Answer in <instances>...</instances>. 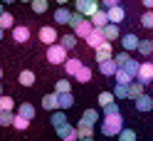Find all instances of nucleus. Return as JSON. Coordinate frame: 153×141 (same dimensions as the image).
<instances>
[{
	"label": "nucleus",
	"mask_w": 153,
	"mask_h": 141,
	"mask_svg": "<svg viewBox=\"0 0 153 141\" xmlns=\"http://www.w3.org/2000/svg\"><path fill=\"white\" fill-rule=\"evenodd\" d=\"M121 131H123V119H121V114L104 116V121H101V134H104V136H119Z\"/></svg>",
	"instance_id": "f257e3e1"
},
{
	"label": "nucleus",
	"mask_w": 153,
	"mask_h": 141,
	"mask_svg": "<svg viewBox=\"0 0 153 141\" xmlns=\"http://www.w3.org/2000/svg\"><path fill=\"white\" fill-rule=\"evenodd\" d=\"M67 52H69L67 47H62L59 42H54V45L47 47V62H50V64H64L67 60H69Z\"/></svg>",
	"instance_id": "f03ea898"
},
{
	"label": "nucleus",
	"mask_w": 153,
	"mask_h": 141,
	"mask_svg": "<svg viewBox=\"0 0 153 141\" xmlns=\"http://www.w3.org/2000/svg\"><path fill=\"white\" fill-rule=\"evenodd\" d=\"M99 7H101L99 0H74V10L82 13V15H87V17H91Z\"/></svg>",
	"instance_id": "7ed1b4c3"
},
{
	"label": "nucleus",
	"mask_w": 153,
	"mask_h": 141,
	"mask_svg": "<svg viewBox=\"0 0 153 141\" xmlns=\"http://www.w3.org/2000/svg\"><path fill=\"white\" fill-rule=\"evenodd\" d=\"M91 30H94V22H91V17H82V20L74 25V30H72V32H74L76 37H79V40H87V37L91 35Z\"/></svg>",
	"instance_id": "20e7f679"
},
{
	"label": "nucleus",
	"mask_w": 153,
	"mask_h": 141,
	"mask_svg": "<svg viewBox=\"0 0 153 141\" xmlns=\"http://www.w3.org/2000/svg\"><path fill=\"white\" fill-rule=\"evenodd\" d=\"M40 42H45L47 47L54 45V42H59V32H57V27H52V25L40 27Z\"/></svg>",
	"instance_id": "39448f33"
},
{
	"label": "nucleus",
	"mask_w": 153,
	"mask_h": 141,
	"mask_svg": "<svg viewBox=\"0 0 153 141\" xmlns=\"http://www.w3.org/2000/svg\"><path fill=\"white\" fill-rule=\"evenodd\" d=\"M57 136H59L62 141H79V139H82V136H79V129H76V126H72L69 121H67L64 126H59V129H57Z\"/></svg>",
	"instance_id": "423d86ee"
},
{
	"label": "nucleus",
	"mask_w": 153,
	"mask_h": 141,
	"mask_svg": "<svg viewBox=\"0 0 153 141\" xmlns=\"http://www.w3.org/2000/svg\"><path fill=\"white\" fill-rule=\"evenodd\" d=\"M94 54H97V62H99V64L106 62V60H114V47H111V42L106 40L101 47H97V50H94Z\"/></svg>",
	"instance_id": "0eeeda50"
},
{
	"label": "nucleus",
	"mask_w": 153,
	"mask_h": 141,
	"mask_svg": "<svg viewBox=\"0 0 153 141\" xmlns=\"http://www.w3.org/2000/svg\"><path fill=\"white\" fill-rule=\"evenodd\" d=\"M136 79L148 87V84L153 82V62H141V69H138V77Z\"/></svg>",
	"instance_id": "6e6552de"
},
{
	"label": "nucleus",
	"mask_w": 153,
	"mask_h": 141,
	"mask_svg": "<svg viewBox=\"0 0 153 141\" xmlns=\"http://www.w3.org/2000/svg\"><path fill=\"white\" fill-rule=\"evenodd\" d=\"M121 45H123V50H126V52H133V50H138L141 37L133 35V32H126V35H121Z\"/></svg>",
	"instance_id": "1a4fd4ad"
},
{
	"label": "nucleus",
	"mask_w": 153,
	"mask_h": 141,
	"mask_svg": "<svg viewBox=\"0 0 153 141\" xmlns=\"http://www.w3.org/2000/svg\"><path fill=\"white\" fill-rule=\"evenodd\" d=\"M104 42H106V37H104V30H101V27H94L91 35L87 37V45L91 47V50H97V47H101Z\"/></svg>",
	"instance_id": "9d476101"
},
{
	"label": "nucleus",
	"mask_w": 153,
	"mask_h": 141,
	"mask_svg": "<svg viewBox=\"0 0 153 141\" xmlns=\"http://www.w3.org/2000/svg\"><path fill=\"white\" fill-rule=\"evenodd\" d=\"M27 40H30V27H25V25H15V27H13V42L25 45Z\"/></svg>",
	"instance_id": "9b49d317"
},
{
	"label": "nucleus",
	"mask_w": 153,
	"mask_h": 141,
	"mask_svg": "<svg viewBox=\"0 0 153 141\" xmlns=\"http://www.w3.org/2000/svg\"><path fill=\"white\" fill-rule=\"evenodd\" d=\"M42 109H47V111H57V109H59V94H57V92L45 94V97H42Z\"/></svg>",
	"instance_id": "f8f14e48"
},
{
	"label": "nucleus",
	"mask_w": 153,
	"mask_h": 141,
	"mask_svg": "<svg viewBox=\"0 0 153 141\" xmlns=\"http://www.w3.org/2000/svg\"><path fill=\"white\" fill-rule=\"evenodd\" d=\"M52 20H54L57 25H69V20H72V10H67L64 5H59V7H57V10H54Z\"/></svg>",
	"instance_id": "ddd939ff"
},
{
	"label": "nucleus",
	"mask_w": 153,
	"mask_h": 141,
	"mask_svg": "<svg viewBox=\"0 0 153 141\" xmlns=\"http://www.w3.org/2000/svg\"><path fill=\"white\" fill-rule=\"evenodd\" d=\"M82 67H84V62H82L79 57H69V60H67V62H64V72H67V74H69V77H72V79L76 77V72H79Z\"/></svg>",
	"instance_id": "4468645a"
},
{
	"label": "nucleus",
	"mask_w": 153,
	"mask_h": 141,
	"mask_svg": "<svg viewBox=\"0 0 153 141\" xmlns=\"http://www.w3.org/2000/svg\"><path fill=\"white\" fill-rule=\"evenodd\" d=\"M109 22H116V25H121L123 22V17H126V10L121 7V3L119 5H114V7H109Z\"/></svg>",
	"instance_id": "2eb2a0df"
},
{
	"label": "nucleus",
	"mask_w": 153,
	"mask_h": 141,
	"mask_svg": "<svg viewBox=\"0 0 153 141\" xmlns=\"http://www.w3.org/2000/svg\"><path fill=\"white\" fill-rule=\"evenodd\" d=\"M133 107H136V111H151L153 109V97L151 94H143V97L133 99Z\"/></svg>",
	"instance_id": "dca6fc26"
},
{
	"label": "nucleus",
	"mask_w": 153,
	"mask_h": 141,
	"mask_svg": "<svg viewBox=\"0 0 153 141\" xmlns=\"http://www.w3.org/2000/svg\"><path fill=\"white\" fill-rule=\"evenodd\" d=\"M143 94H146V84L138 82V79H133L128 84V99H138V97H143Z\"/></svg>",
	"instance_id": "f3484780"
},
{
	"label": "nucleus",
	"mask_w": 153,
	"mask_h": 141,
	"mask_svg": "<svg viewBox=\"0 0 153 141\" xmlns=\"http://www.w3.org/2000/svg\"><path fill=\"white\" fill-rule=\"evenodd\" d=\"M119 69H126V72L131 74V77H133V79H136V77H138V69H141V62H138V60H133V57H131V54H128V60H126V62H123V64H121V67H119Z\"/></svg>",
	"instance_id": "a211bd4d"
},
{
	"label": "nucleus",
	"mask_w": 153,
	"mask_h": 141,
	"mask_svg": "<svg viewBox=\"0 0 153 141\" xmlns=\"http://www.w3.org/2000/svg\"><path fill=\"white\" fill-rule=\"evenodd\" d=\"M101 30H104V37H106L109 42H114V40H119V37H121V30H119V25H116V22H109V25H104Z\"/></svg>",
	"instance_id": "6ab92c4d"
},
{
	"label": "nucleus",
	"mask_w": 153,
	"mask_h": 141,
	"mask_svg": "<svg viewBox=\"0 0 153 141\" xmlns=\"http://www.w3.org/2000/svg\"><path fill=\"white\" fill-rule=\"evenodd\" d=\"M99 72L104 74V77H114V74L119 72L116 60H106V62H101V64H99Z\"/></svg>",
	"instance_id": "aec40b11"
},
{
	"label": "nucleus",
	"mask_w": 153,
	"mask_h": 141,
	"mask_svg": "<svg viewBox=\"0 0 153 141\" xmlns=\"http://www.w3.org/2000/svg\"><path fill=\"white\" fill-rule=\"evenodd\" d=\"M91 22H94V27H104V25H109V13L104 10V7H99V10L91 15Z\"/></svg>",
	"instance_id": "412c9836"
},
{
	"label": "nucleus",
	"mask_w": 153,
	"mask_h": 141,
	"mask_svg": "<svg viewBox=\"0 0 153 141\" xmlns=\"http://www.w3.org/2000/svg\"><path fill=\"white\" fill-rule=\"evenodd\" d=\"M17 82H20L22 87H32V84L37 82V77H35V72H32V69H22V72H20V77H17Z\"/></svg>",
	"instance_id": "4be33fe9"
},
{
	"label": "nucleus",
	"mask_w": 153,
	"mask_h": 141,
	"mask_svg": "<svg viewBox=\"0 0 153 141\" xmlns=\"http://www.w3.org/2000/svg\"><path fill=\"white\" fill-rule=\"evenodd\" d=\"M17 114H22L25 119H30V121H32V119H35V107L30 104V101H22V104L17 107Z\"/></svg>",
	"instance_id": "5701e85b"
},
{
	"label": "nucleus",
	"mask_w": 153,
	"mask_h": 141,
	"mask_svg": "<svg viewBox=\"0 0 153 141\" xmlns=\"http://www.w3.org/2000/svg\"><path fill=\"white\" fill-rule=\"evenodd\" d=\"M74 107V94L72 92H64V94H59V109H72Z\"/></svg>",
	"instance_id": "b1692460"
},
{
	"label": "nucleus",
	"mask_w": 153,
	"mask_h": 141,
	"mask_svg": "<svg viewBox=\"0 0 153 141\" xmlns=\"http://www.w3.org/2000/svg\"><path fill=\"white\" fill-rule=\"evenodd\" d=\"M52 126L54 129H59V126H64L67 124V116H64V109H57V111H52Z\"/></svg>",
	"instance_id": "393cba45"
},
{
	"label": "nucleus",
	"mask_w": 153,
	"mask_h": 141,
	"mask_svg": "<svg viewBox=\"0 0 153 141\" xmlns=\"http://www.w3.org/2000/svg\"><path fill=\"white\" fill-rule=\"evenodd\" d=\"M76 82H82V84H89L91 82V67H87V64H84V67L76 72V77H74Z\"/></svg>",
	"instance_id": "a878e982"
},
{
	"label": "nucleus",
	"mask_w": 153,
	"mask_h": 141,
	"mask_svg": "<svg viewBox=\"0 0 153 141\" xmlns=\"http://www.w3.org/2000/svg\"><path fill=\"white\" fill-rule=\"evenodd\" d=\"M76 40H79V37H76L74 32H69V35L59 37V45H62V47H67V50H74V47H76Z\"/></svg>",
	"instance_id": "bb28decb"
},
{
	"label": "nucleus",
	"mask_w": 153,
	"mask_h": 141,
	"mask_svg": "<svg viewBox=\"0 0 153 141\" xmlns=\"http://www.w3.org/2000/svg\"><path fill=\"white\" fill-rule=\"evenodd\" d=\"M27 126H30V119H25L22 114H15V119H13V129H17V131H25Z\"/></svg>",
	"instance_id": "cd10ccee"
},
{
	"label": "nucleus",
	"mask_w": 153,
	"mask_h": 141,
	"mask_svg": "<svg viewBox=\"0 0 153 141\" xmlns=\"http://www.w3.org/2000/svg\"><path fill=\"white\" fill-rule=\"evenodd\" d=\"M0 27H3V30H13L15 27V17L10 13H3L0 15Z\"/></svg>",
	"instance_id": "c85d7f7f"
},
{
	"label": "nucleus",
	"mask_w": 153,
	"mask_h": 141,
	"mask_svg": "<svg viewBox=\"0 0 153 141\" xmlns=\"http://www.w3.org/2000/svg\"><path fill=\"white\" fill-rule=\"evenodd\" d=\"M79 121H84V124H97V121H99V111L87 109V111L82 114V119H79Z\"/></svg>",
	"instance_id": "c756f323"
},
{
	"label": "nucleus",
	"mask_w": 153,
	"mask_h": 141,
	"mask_svg": "<svg viewBox=\"0 0 153 141\" xmlns=\"http://www.w3.org/2000/svg\"><path fill=\"white\" fill-rule=\"evenodd\" d=\"M114 94H116V99H128V84H114Z\"/></svg>",
	"instance_id": "7c9ffc66"
},
{
	"label": "nucleus",
	"mask_w": 153,
	"mask_h": 141,
	"mask_svg": "<svg viewBox=\"0 0 153 141\" xmlns=\"http://www.w3.org/2000/svg\"><path fill=\"white\" fill-rule=\"evenodd\" d=\"M32 13H37V15H42V13H47V7H50V3L47 0H32Z\"/></svg>",
	"instance_id": "2f4dec72"
},
{
	"label": "nucleus",
	"mask_w": 153,
	"mask_h": 141,
	"mask_svg": "<svg viewBox=\"0 0 153 141\" xmlns=\"http://www.w3.org/2000/svg\"><path fill=\"white\" fill-rule=\"evenodd\" d=\"M138 52L143 54V57H151V52H153V40H141Z\"/></svg>",
	"instance_id": "473e14b6"
},
{
	"label": "nucleus",
	"mask_w": 153,
	"mask_h": 141,
	"mask_svg": "<svg viewBox=\"0 0 153 141\" xmlns=\"http://www.w3.org/2000/svg\"><path fill=\"white\" fill-rule=\"evenodd\" d=\"M114 79H116L119 84H131V82H133V77H131V74H128L126 69H119L116 74H114Z\"/></svg>",
	"instance_id": "72a5a7b5"
},
{
	"label": "nucleus",
	"mask_w": 153,
	"mask_h": 141,
	"mask_svg": "<svg viewBox=\"0 0 153 141\" xmlns=\"http://www.w3.org/2000/svg\"><path fill=\"white\" fill-rule=\"evenodd\" d=\"M76 129H79V136H94V124H84V121H79L76 124Z\"/></svg>",
	"instance_id": "f704fd0d"
},
{
	"label": "nucleus",
	"mask_w": 153,
	"mask_h": 141,
	"mask_svg": "<svg viewBox=\"0 0 153 141\" xmlns=\"http://www.w3.org/2000/svg\"><path fill=\"white\" fill-rule=\"evenodd\" d=\"M54 92H57V94L72 92V84H69V79H57V84H54Z\"/></svg>",
	"instance_id": "c9c22d12"
},
{
	"label": "nucleus",
	"mask_w": 153,
	"mask_h": 141,
	"mask_svg": "<svg viewBox=\"0 0 153 141\" xmlns=\"http://www.w3.org/2000/svg\"><path fill=\"white\" fill-rule=\"evenodd\" d=\"M0 109H3V111H13L15 109V99L3 94V97H0Z\"/></svg>",
	"instance_id": "e433bc0d"
},
{
	"label": "nucleus",
	"mask_w": 153,
	"mask_h": 141,
	"mask_svg": "<svg viewBox=\"0 0 153 141\" xmlns=\"http://www.w3.org/2000/svg\"><path fill=\"white\" fill-rule=\"evenodd\" d=\"M13 119H15L13 111H3L0 109V126H13Z\"/></svg>",
	"instance_id": "4c0bfd02"
},
{
	"label": "nucleus",
	"mask_w": 153,
	"mask_h": 141,
	"mask_svg": "<svg viewBox=\"0 0 153 141\" xmlns=\"http://www.w3.org/2000/svg\"><path fill=\"white\" fill-rule=\"evenodd\" d=\"M114 99H116V94H114V92H101V94H99V104H101V107H109Z\"/></svg>",
	"instance_id": "58836bf2"
},
{
	"label": "nucleus",
	"mask_w": 153,
	"mask_h": 141,
	"mask_svg": "<svg viewBox=\"0 0 153 141\" xmlns=\"http://www.w3.org/2000/svg\"><path fill=\"white\" fill-rule=\"evenodd\" d=\"M141 25L148 27V30H153V10H148V13L141 15Z\"/></svg>",
	"instance_id": "ea45409f"
},
{
	"label": "nucleus",
	"mask_w": 153,
	"mask_h": 141,
	"mask_svg": "<svg viewBox=\"0 0 153 141\" xmlns=\"http://www.w3.org/2000/svg\"><path fill=\"white\" fill-rule=\"evenodd\" d=\"M119 141H136V131L133 129H123L119 134Z\"/></svg>",
	"instance_id": "a19ab883"
},
{
	"label": "nucleus",
	"mask_w": 153,
	"mask_h": 141,
	"mask_svg": "<svg viewBox=\"0 0 153 141\" xmlns=\"http://www.w3.org/2000/svg\"><path fill=\"white\" fill-rule=\"evenodd\" d=\"M111 114H121V111H119V104H116V101H111L109 107H104V116H111Z\"/></svg>",
	"instance_id": "79ce46f5"
},
{
	"label": "nucleus",
	"mask_w": 153,
	"mask_h": 141,
	"mask_svg": "<svg viewBox=\"0 0 153 141\" xmlns=\"http://www.w3.org/2000/svg\"><path fill=\"white\" fill-rule=\"evenodd\" d=\"M121 0H101V7L104 10H109V7H114V5H119Z\"/></svg>",
	"instance_id": "37998d69"
},
{
	"label": "nucleus",
	"mask_w": 153,
	"mask_h": 141,
	"mask_svg": "<svg viewBox=\"0 0 153 141\" xmlns=\"http://www.w3.org/2000/svg\"><path fill=\"white\" fill-rule=\"evenodd\" d=\"M141 3H143V5H146V7H148V10H153V0H141Z\"/></svg>",
	"instance_id": "c03bdc74"
},
{
	"label": "nucleus",
	"mask_w": 153,
	"mask_h": 141,
	"mask_svg": "<svg viewBox=\"0 0 153 141\" xmlns=\"http://www.w3.org/2000/svg\"><path fill=\"white\" fill-rule=\"evenodd\" d=\"M54 3H57V5H67V3H69V0H54Z\"/></svg>",
	"instance_id": "a18cd8bd"
},
{
	"label": "nucleus",
	"mask_w": 153,
	"mask_h": 141,
	"mask_svg": "<svg viewBox=\"0 0 153 141\" xmlns=\"http://www.w3.org/2000/svg\"><path fill=\"white\" fill-rule=\"evenodd\" d=\"M79 141H94V136H84V139H79Z\"/></svg>",
	"instance_id": "49530a36"
},
{
	"label": "nucleus",
	"mask_w": 153,
	"mask_h": 141,
	"mask_svg": "<svg viewBox=\"0 0 153 141\" xmlns=\"http://www.w3.org/2000/svg\"><path fill=\"white\" fill-rule=\"evenodd\" d=\"M0 3H5V5H10V3H13V0H0Z\"/></svg>",
	"instance_id": "de8ad7c7"
},
{
	"label": "nucleus",
	"mask_w": 153,
	"mask_h": 141,
	"mask_svg": "<svg viewBox=\"0 0 153 141\" xmlns=\"http://www.w3.org/2000/svg\"><path fill=\"white\" fill-rule=\"evenodd\" d=\"M3 5H5V3H0V15H3V13H5V10H3Z\"/></svg>",
	"instance_id": "09e8293b"
},
{
	"label": "nucleus",
	"mask_w": 153,
	"mask_h": 141,
	"mask_svg": "<svg viewBox=\"0 0 153 141\" xmlns=\"http://www.w3.org/2000/svg\"><path fill=\"white\" fill-rule=\"evenodd\" d=\"M3 32H5V30H3V27H0V40H3Z\"/></svg>",
	"instance_id": "8fccbe9b"
},
{
	"label": "nucleus",
	"mask_w": 153,
	"mask_h": 141,
	"mask_svg": "<svg viewBox=\"0 0 153 141\" xmlns=\"http://www.w3.org/2000/svg\"><path fill=\"white\" fill-rule=\"evenodd\" d=\"M20 3H32V0H20Z\"/></svg>",
	"instance_id": "3c124183"
},
{
	"label": "nucleus",
	"mask_w": 153,
	"mask_h": 141,
	"mask_svg": "<svg viewBox=\"0 0 153 141\" xmlns=\"http://www.w3.org/2000/svg\"><path fill=\"white\" fill-rule=\"evenodd\" d=\"M0 79H3V69H0Z\"/></svg>",
	"instance_id": "603ef678"
},
{
	"label": "nucleus",
	"mask_w": 153,
	"mask_h": 141,
	"mask_svg": "<svg viewBox=\"0 0 153 141\" xmlns=\"http://www.w3.org/2000/svg\"><path fill=\"white\" fill-rule=\"evenodd\" d=\"M0 97H3V87H0Z\"/></svg>",
	"instance_id": "864d4df0"
},
{
	"label": "nucleus",
	"mask_w": 153,
	"mask_h": 141,
	"mask_svg": "<svg viewBox=\"0 0 153 141\" xmlns=\"http://www.w3.org/2000/svg\"><path fill=\"white\" fill-rule=\"evenodd\" d=\"M99 3H101V0H99Z\"/></svg>",
	"instance_id": "5fc2aeb1"
}]
</instances>
